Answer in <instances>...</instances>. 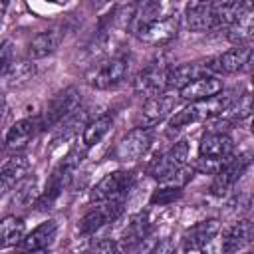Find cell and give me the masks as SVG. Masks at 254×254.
<instances>
[{
    "label": "cell",
    "mask_w": 254,
    "mask_h": 254,
    "mask_svg": "<svg viewBox=\"0 0 254 254\" xmlns=\"http://www.w3.org/2000/svg\"><path fill=\"white\" fill-rule=\"evenodd\" d=\"M131 69V60L127 56H113L105 62H101L87 77L89 85H93L95 89H111L117 87Z\"/></svg>",
    "instance_id": "277c9868"
},
{
    "label": "cell",
    "mask_w": 254,
    "mask_h": 254,
    "mask_svg": "<svg viewBox=\"0 0 254 254\" xmlns=\"http://www.w3.org/2000/svg\"><path fill=\"white\" fill-rule=\"evenodd\" d=\"M38 196H40V192H38V179L36 177H26V179H22L18 183L16 194L12 198V204L18 206V208H28V206H34Z\"/></svg>",
    "instance_id": "4316f807"
},
{
    "label": "cell",
    "mask_w": 254,
    "mask_h": 254,
    "mask_svg": "<svg viewBox=\"0 0 254 254\" xmlns=\"http://www.w3.org/2000/svg\"><path fill=\"white\" fill-rule=\"evenodd\" d=\"M12 65H14V44L12 40H4L0 42V77H4Z\"/></svg>",
    "instance_id": "f1b7e54d"
},
{
    "label": "cell",
    "mask_w": 254,
    "mask_h": 254,
    "mask_svg": "<svg viewBox=\"0 0 254 254\" xmlns=\"http://www.w3.org/2000/svg\"><path fill=\"white\" fill-rule=\"evenodd\" d=\"M252 234H254V228L248 218L236 220L234 224L224 228L222 238H220V250L224 254H234V252L242 250L252 240Z\"/></svg>",
    "instance_id": "ac0fdd59"
},
{
    "label": "cell",
    "mask_w": 254,
    "mask_h": 254,
    "mask_svg": "<svg viewBox=\"0 0 254 254\" xmlns=\"http://www.w3.org/2000/svg\"><path fill=\"white\" fill-rule=\"evenodd\" d=\"M175 97L169 95L167 91L163 93H157L153 97H147L143 107H141V113H139V121H141V127L145 129H151L153 125L161 123L163 119H167L175 107Z\"/></svg>",
    "instance_id": "4fadbf2b"
},
{
    "label": "cell",
    "mask_w": 254,
    "mask_h": 254,
    "mask_svg": "<svg viewBox=\"0 0 254 254\" xmlns=\"http://www.w3.org/2000/svg\"><path fill=\"white\" fill-rule=\"evenodd\" d=\"M111 125H113V115L111 113H101L95 119L87 121L85 127H83V133H81V147L87 151L93 145H97L107 135Z\"/></svg>",
    "instance_id": "484cf974"
},
{
    "label": "cell",
    "mask_w": 254,
    "mask_h": 254,
    "mask_svg": "<svg viewBox=\"0 0 254 254\" xmlns=\"http://www.w3.org/2000/svg\"><path fill=\"white\" fill-rule=\"evenodd\" d=\"M218 230H220L218 218H204V220H200L194 226L185 230V234H183V248L185 250H200L206 244H210V240L218 234Z\"/></svg>",
    "instance_id": "2e32d148"
},
{
    "label": "cell",
    "mask_w": 254,
    "mask_h": 254,
    "mask_svg": "<svg viewBox=\"0 0 254 254\" xmlns=\"http://www.w3.org/2000/svg\"><path fill=\"white\" fill-rule=\"evenodd\" d=\"M163 4L159 2H143L135 6L131 18L133 34L149 46H163L177 38L181 28V16L177 12L161 14Z\"/></svg>",
    "instance_id": "6da1fadb"
},
{
    "label": "cell",
    "mask_w": 254,
    "mask_h": 254,
    "mask_svg": "<svg viewBox=\"0 0 254 254\" xmlns=\"http://www.w3.org/2000/svg\"><path fill=\"white\" fill-rule=\"evenodd\" d=\"M151 234V222L147 220L145 214H137L129 220V224L125 226L123 234H121V244L119 248L123 250V254L127 250H133L137 246H141L145 242V238Z\"/></svg>",
    "instance_id": "603a6c76"
},
{
    "label": "cell",
    "mask_w": 254,
    "mask_h": 254,
    "mask_svg": "<svg viewBox=\"0 0 254 254\" xmlns=\"http://www.w3.org/2000/svg\"><path fill=\"white\" fill-rule=\"evenodd\" d=\"M30 171V161L26 155L16 153L12 155L0 169V198L12 190V187H16L22 179H26Z\"/></svg>",
    "instance_id": "d6986e66"
},
{
    "label": "cell",
    "mask_w": 254,
    "mask_h": 254,
    "mask_svg": "<svg viewBox=\"0 0 254 254\" xmlns=\"http://www.w3.org/2000/svg\"><path fill=\"white\" fill-rule=\"evenodd\" d=\"M6 8H8V4H6V2H0V22H2V16H4Z\"/></svg>",
    "instance_id": "d6a6232c"
},
{
    "label": "cell",
    "mask_w": 254,
    "mask_h": 254,
    "mask_svg": "<svg viewBox=\"0 0 254 254\" xmlns=\"http://www.w3.org/2000/svg\"><path fill=\"white\" fill-rule=\"evenodd\" d=\"M185 24L190 32H210L216 28L212 2H190L185 6Z\"/></svg>",
    "instance_id": "44dd1931"
},
{
    "label": "cell",
    "mask_w": 254,
    "mask_h": 254,
    "mask_svg": "<svg viewBox=\"0 0 254 254\" xmlns=\"http://www.w3.org/2000/svg\"><path fill=\"white\" fill-rule=\"evenodd\" d=\"M22 254H48L46 250H28V252H22Z\"/></svg>",
    "instance_id": "836d02e7"
},
{
    "label": "cell",
    "mask_w": 254,
    "mask_h": 254,
    "mask_svg": "<svg viewBox=\"0 0 254 254\" xmlns=\"http://www.w3.org/2000/svg\"><path fill=\"white\" fill-rule=\"evenodd\" d=\"M151 254H175V242L171 238H163L153 246Z\"/></svg>",
    "instance_id": "4dcf8cb0"
},
{
    "label": "cell",
    "mask_w": 254,
    "mask_h": 254,
    "mask_svg": "<svg viewBox=\"0 0 254 254\" xmlns=\"http://www.w3.org/2000/svg\"><path fill=\"white\" fill-rule=\"evenodd\" d=\"M248 157H230L216 173H214V181L210 185V190L212 194L216 196H222L226 194L238 181L240 177L244 175V171L248 169Z\"/></svg>",
    "instance_id": "7c38bea8"
},
{
    "label": "cell",
    "mask_w": 254,
    "mask_h": 254,
    "mask_svg": "<svg viewBox=\"0 0 254 254\" xmlns=\"http://www.w3.org/2000/svg\"><path fill=\"white\" fill-rule=\"evenodd\" d=\"M38 129H42V119L40 117H24V119L16 121L8 129V133L4 137L6 149H10V151L24 149L34 139V135L38 133Z\"/></svg>",
    "instance_id": "9a60e30c"
},
{
    "label": "cell",
    "mask_w": 254,
    "mask_h": 254,
    "mask_svg": "<svg viewBox=\"0 0 254 254\" xmlns=\"http://www.w3.org/2000/svg\"><path fill=\"white\" fill-rule=\"evenodd\" d=\"M131 185H133V173L131 171H113V173H107L89 190V200L91 202H105V200L121 198L131 189Z\"/></svg>",
    "instance_id": "9c48e42d"
},
{
    "label": "cell",
    "mask_w": 254,
    "mask_h": 254,
    "mask_svg": "<svg viewBox=\"0 0 254 254\" xmlns=\"http://www.w3.org/2000/svg\"><path fill=\"white\" fill-rule=\"evenodd\" d=\"M151 143H153L151 129L135 127L119 139V143L115 147V155L119 161H137L149 151Z\"/></svg>",
    "instance_id": "8fae6325"
},
{
    "label": "cell",
    "mask_w": 254,
    "mask_h": 254,
    "mask_svg": "<svg viewBox=\"0 0 254 254\" xmlns=\"http://www.w3.org/2000/svg\"><path fill=\"white\" fill-rule=\"evenodd\" d=\"M0 143H2V141H0ZM0 151H2V145H0Z\"/></svg>",
    "instance_id": "e575fe53"
},
{
    "label": "cell",
    "mask_w": 254,
    "mask_h": 254,
    "mask_svg": "<svg viewBox=\"0 0 254 254\" xmlns=\"http://www.w3.org/2000/svg\"><path fill=\"white\" fill-rule=\"evenodd\" d=\"M234 141L226 131H208L198 143L200 161L208 165H216V171L232 157Z\"/></svg>",
    "instance_id": "5b68a950"
},
{
    "label": "cell",
    "mask_w": 254,
    "mask_h": 254,
    "mask_svg": "<svg viewBox=\"0 0 254 254\" xmlns=\"http://www.w3.org/2000/svg\"><path fill=\"white\" fill-rule=\"evenodd\" d=\"M79 105H81V91L73 85L64 87L48 101L44 113L40 115L42 127H52L60 121H65L69 115H73L79 109Z\"/></svg>",
    "instance_id": "3957f363"
},
{
    "label": "cell",
    "mask_w": 254,
    "mask_h": 254,
    "mask_svg": "<svg viewBox=\"0 0 254 254\" xmlns=\"http://www.w3.org/2000/svg\"><path fill=\"white\" fill-rule=\"evenodd\" d=\"M210 75H230L240 73L250 67L252 62V48L250 46H236L230 48L210 60H204Z\"/></svg>",
    "instance_id": "52a82bcc"
},
{
    "label": "cell",
    "mask_w": 254,
    "mask_h": 254,
    "mask_svg": "<svg viewBox=\"0 0 254 254\" xmlns=\"http://www.w3.org/2000/svg\"><path fill=\"white\" fill-rule=\"evenodd\" d=\"M56 234H58V222L54 218H48L42 224H38L32 232H28L18 246L24 252H28V250H48V246L56 240Z\"/></svg>",
    "instance_id": "7402d4cb"
},
{
    "label": "cell",
    "mask_w": 254,
    "mask_h": 254,
    "mask_svg": "<svg viewBox=\"0 0 254 254\" xmlns=\"http://www.w3.org/2000/svg\"><path fill=\"white\" fill-rule=\"evenodd\" d=\"M222 89H224L222 87V79L218 75H202V77L190 81L189 85H185L179 91V97L192 103V101H202V99L214 97Z\"/></svg>",
    "instance_id": "ffe728a7"
},
{
    "label": "cell",
    "mask_w": 254,
    "mask_h": 254,
    "mask_svg": "<svg viewBox=\"0 0 254 254\" xmlns=\"http://www.w3.org/2000/svg\"><path fill=\"white\" fill-rule=\"evenodd\" d=\"M232 93L230 91H220L214 97L202 99V101H192L189 105H185L183 109H179L171 119H169V127L171 129H183L189 127L192 123L198 121H210L214 117H218L230 103H232Z\"/></svg>",
    "instance_id": "7a4b0ae2"
},
{
    "label": "cell",
    "mask_w": 254,
    "mask_h": 254,
    "mask_svg": "<svg viewBox=\"0 0 254 254\" xmlns=\"http://www.w3.org/2000/svg\"><path fill=\"white\" fill-rule=\"evenodd\" d=\"M121 214H123V198L95 202V206L89 208L77 220V232L79 234H93L95 230H99V228L115 222Z\"/></svg>",
    "instance_id": "8992f818"
},
{
    "label": "cell",
    "mask_w": 254,
    "mask_h": 254,
    "mask_svg": "<svg viewBox=\"0 0 254 254\" xmlns=\"http://www.w3.org/2000/svg\"><path fill=\"white\" fill-rule=\"evenodd\" d=\"M252 34H254V16H252V6H250L236 18V22H232L226 28V38L234 46H250Z\"/></svg>",
    "instance_id": "cb8c5ba5"
},
{
    "label": "cell",
    "mask_w": 254,
    "mask_h": 254,
    "mask_svg": "<svg viewBox=\"0 0 254 254\" xmlns=\"http://www.w3.org/2000/svg\"><path fill=\"white\" fill-rule=\"evenodd\" d=\"M189 161V143L185 139L177 141L173 147H169L151 167V177L157 179L159 183H165L169 179H173L175 175H179Z\"/></svg>",
    "instance_id": "ba28073f"
},
{
    "label": "cell",
    "mask_w": 254,
    "mask_h": 254,
    "mask_svg": "<svg viewBox=\"0 0 254 254\" xmlns=\"http://www.w3.org/2000/svg\"><path fill=\"white\" fill-rule=\"evenodd\" d=\"M167 71L169 65H165L163 62H151L135 75L133 89L145 97H153L157 93L167 91Z\"/></svg>",
    "instance_id": "30bf717a"
},
{
    "label": "cell",
    "mask_w": 254,
    "mask_h": 254,
    "mask_svg": "<svg viewBox=\"0 0 254 254\" xmlns=\"http://www.w3.org/2000/svg\"><path fill=\"white\" fill-rule=\"evenodd\" d=\"M32 75H34V65H32V64L14 62V65L8 69V73H6L4 77L8 79V83H10L12 87H16V85H22V83H26L28 79H32Z\"/></svg>",
    "instance_id": "83f0119b"
},
{
    "label": "cell",
    "mask_w": 254,
    "mask_h": 254,
    "mask_svg": "<svg viewBox=\"0 0 254 254\" xmlns=\"http://www.w3.org/2000/svg\"><path fill=\"white\" fill-rule=\"evenodd\" d=\"M4 115H6V95H4V91L0 87V123H2Z\"/></svg>",
    "instance_id": "1f68e13d"
},
{
    "label": "cell",
    "mask_w": 254,
    "mask_h": 254,
    "mask_svg": "<svg viewBox=\"0 0 254 254\" xmlns=\"http://www.w3.org/2000/svg\"><path fill=\"white\" fill-rule=\"evenodd\" d=\"M89 254H123V250L119 248L117 242H113V240H109V238H103V240H97V242L91 246Z\"/></svg>",
    "instance_id": "f546056e"
},
{
    "label": "cell",
    "mask_w": 254,
    "mask_h": 254,
    "mask_svg": "<svg viewBox=\"0 0 254 254\" xmlns=\"http://www.w3.org/2000/svg\"><path fill=\"white\" fill-rule=\"evenodd\" d=\"M26 236V222L20 216L8 214L0 220V250L18 246Z\"/></svg>",
    "instance_id": "d4e9b609"
},
{
    "label": "cell",
    "mask_w": 254,
    "mask_h": 254,
    "mask_svg": "<svg viewBox=\"0 0 254 254\" xmlns=\"http://www.w3.org/2000/svg\"><path fill=\"white\" fill-rule=\"evenodd\" d=\"M64 36H65V32L62 26H54V28H48L44 32H38L28 44V58L30 60H42V58L52 56L60 48Z\"/></svg>",
    "instance_id": "5bb4252c"
},
{
    "label": "cell",
    "mask_w": 254,
    "mask_h": 254,
    "mask_svg": "<svg viewBox=\"0 0 254 254\" xmlns=\"http://www.w3.org/2000/svg\"><path fill=\"white\" fill-rule=\"evenodd\" d=\"M202 75H210L208 67H206V62H189V64L169 67V71H167V91L169 89L181 91L185 85H189L190 81H194Z\"/></svg>",
    "instance_id": "e0dca14e"
}]
</instances>
